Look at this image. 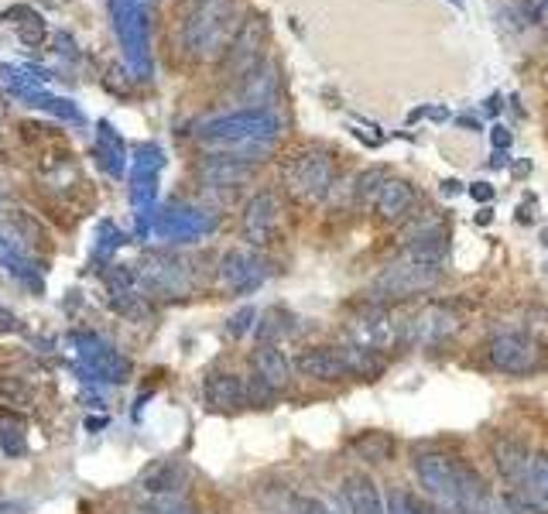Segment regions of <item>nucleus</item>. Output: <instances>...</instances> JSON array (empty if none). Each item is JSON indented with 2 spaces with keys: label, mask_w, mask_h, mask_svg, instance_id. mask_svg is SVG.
Listing matches in <instances>:
<instances>
[{
  "label": "nucleus",
  "mask_w": 548,
  "mask_h": 514,
  "mask_svg": "<svg viewBox=\"0 0 548 514\" xmlns=\"http://www.w3.org/2000/svg\"><path fill=\"white\" fill-rule=\"evenodd\" d=\"M4 21L11 24V31L18 35V42L24 48H42L45 38H48V21L42 14L35 11V7L28 4H14L4 11Z\"/></svg>",
  "instance_id": "26"
},
{
  "label": "nucleus",
  "mask_w": 548,
  "mask_h": 514,
  "mask_svg": "<svg viewBox=\"0 0 548 514\" xmlns=\"http://www.w3.org/2000/svg\"><path fill=\"white\" fill-rule=\"evenodd\" d=\"M21 323H18V316L14 312H7L4 305H0V333H18Z\"/></svg>",
  "instance_id": "43"
},
{
  "label": "nucleus",
  "mask_w": 548,
  "mask_h": 514,
  "mask_svg": "<svg viewBox=\"0 0 548 514\" xmlns=\"http://www.w3.org/2000/svg\"><path fill=\"white\" fill-rule=\"evenodd\" d=\"M254 172H257V162L230 155V151H209V155L199 158V165H196V175L209 189H227V186L237 189V186H244V182H251Z\"/></svg>",
  "instance_id": "16"
},
{
  "label": "nucleus",
  "mask_w": 548,
  "mask_h": 514,
  "mask_svg": "<svg viewBox=\"0 0 548 514\" xmlns=\"http://www.w3.org/2000/svg\"><path fill=\"white\" fill-rule=\"evenodd\" d=\"M343 501L350 514H388V504H384L381 491H377V484L367 477V473H350V477H343Z\"/></svg>",
  "instance_id": "23"
},
{
  "label": "nucleus",
  "mask_w": 548,
  "mask_h": 514,
  "mask_svg": "<svg viewBox=\"0 0 548 514\" xmlns=\"http://www.w3.org/2000/svg\"><path fill=\"white\" fill-rule=\"evenodd\" d=\"M278 131L281 124L271 110H237V114L206 120L196 131V141L206 144V148H220L230 151V155L261 162L264 151H271Z\"/></svg>",
  "instance_id": "3"
},
{
  "label": "nucleus",
  "mask_w": 548,
  "mask_h": 514,
  "mask_svg": "<svg viewBox=\"0 0 548 514\" xmlns=\"http://www.w3.org/2000/svg\"><path fill=\"white\" fill-rule=\"evenodd\" d=\"M346 343L374 350L384 357V353L398 347H408V319H398L388 305L370 302L367 309L350 316V323H346Z\"/></svg>",
  "instance_id": "6"
},
{
  "label": "nucleus",
  "mask_w": 548,
  "mask_h": 514,
  "mask_svg": "<svg viewBox=\"0 0 548 514\" xmlns=\"http://www.w3.org/2000/svg\"><path fill=\"white\" fill-rule=\"evenodd\" d=\"M220 288L230 295H247L254 288H261V281L268 278V264L251 251H227L220 257V268H216Z\"/></svg>",
  "instance_id": "15"
},
{
  "label": "nucleus",
  "mask_w": 548,
  "mask_h": 514,
  "mask_svg": "<svg viewBox=\"0 0 548 514\" xmlns=\"http://www.w3.org/2000/svg\"><path fill=\"white\" fill-rule=\"evenodd\" d=\"M542 7H545V11H548V0H542Z\"/></svg>",
  "instance_id": "53"
},
{
  "label": "nucleus",
  "mask_w": 548,
  "mask_h": 514,
  "mask_svg": "<svg viewBox=\"0 0 548 514\" xmlns=\"http://www.w3.org/2000/svg\"><path fill=\"white\" fill-rule=\"evenodd\" d=\"M72 347H76V371L86 381H100V384H127L134 374V364L127 353H120L117 347L103 343L93 333H72Z\"/></svg>",
  "instance_id": "9"
},
{
  "label": "nucleus",
  "mask_w": 548,
  "mask_h": 514,
  "mask_svg": "<svg viewBox=\"0 0 548 514\" xmlns=\"http://www.w3.org/2000/svg\"><path fill=\"white\" fill-rule=\"evenodd\" d=\"M456 127H466V131H483V127L473 117H456Z\"/></svg>",
  "instance_id": "46"
},
{
  "label": "nucleus",
  "mask_w": 548,
  "mask_h": 514,
  "mask_svg": "<svg viewBox=\"0 0 548 514\" xmlns=\"http://www.w3.org/2000/svg\"><path fill=\"white\" fill-rule=\"evenodd\" d=\"M24 501H0V514H24Z\"/></svg>",
  "instance_id": "44"
},
{
  "label": "nucleus",
  "mask_w": 548,
  "mask_h": 514,
  "mask_svg": "<svg viewBox=\"0 0 548 514\" xmlns=\"http://www.w3.org/2000/svg\"><path fill=\"white\" fill-rule=\"evenodd\" d=\"M415 206H418V192L408 179H388L374 199L377 216L388 223H405Z\"/></svg>",
  "instance_id": "22"
},
{
  "label": "nucleus",
  "mask_w": 548,
  "mask_h": 514,
  "mask_svg": "<svg viewBox=\"0 0 548 514\" xmlns=\"http://www.w3.org/2000/svg\"><path fill=\"white\" fill-rule=\"evenodd\" d=\"M518 491H528L548 511V456H535V467H531V473H528V484L518 487Z\"/></svg>",
  "instance_id": "36"
},
{
  "label": "nucleus",
  "mask_w": 548,
  "mask_h": 514,
  "mask_svg": "<svg viewBox=\"0 0 548 514\" xmlns=\"http://www.w3.org/2000/svg\"><path fill=\"white\" fill-rule=\"evenodd\" d=\"M446 254H449V234H446V227H435V230H429V234L408 240V247H405L408 261L429 264V268H442Z\"/></svg>",
  "instance_id": "29"
},
{
  "label": "nucleus",
  "mask_w": 548,
  "mask_h": 514,
  "mask_svg": "<svg viewBox=\"0 0 548 514\" xmlns=\"http://www.w3.org/2000/svg\"><path fill=\"white\" fill-rule=\"evenodd\" d=\"M203 401L213 412H237L247 405V384L230 371H213L203 381Z\"/></svg>",
  "instance_id": "20"
},
{
  "label": "nucleus",
  "mask_w": 548,
  "mask_h": 514,
  "mask_svg": "<svg viewBox=\"0 0 548 514\" xmlns=\"http://www.w3.org/2000/svg\"><path fill=\"white\" fill-rule=\"evenodd\" d=\"M196 4H199V0H196Z\"/></svg>",
  "instance_id": "54"
},
{
  "label": "nucleus",
  "mask_w": 548,
  "mask_h": 514,
  "mask_svg": "<svg viewBox=\"0 0 548 514\" xmlns=\"http://www.w3.org/2000/svg\"><path fill=\"white\" fill-rule=\"evenodd\" d=\"M384 504H388V514H442V511H435V508H425L418 497H411L405 491H394Z\"/></svg>",
  "instance_id": "38"
},
{
  "label": "nucleus",
  "mask_w": 548,
  "mask_h": 514,
  "mask_svg": "<svg viewBox=\"0 0 548 514\" xmlns=\"http://www.w3.org/2000/svg\"><path fill=\"white\" fill-rule=\"evenodd\" d=\"M415 477L425 487V494L439 504L442 514H497L494 497L487 491V480L466 460L449 453H418Z\"/></svg>",
  "instance_id": "1"
},
{
  "label": "nucleus",
  "mask_w": 548,
  "mask_h": 514,
  "mask_svg": "<svg viewBox=\"0 0 548 514\" xmlns=\"http://www.w3.org/2000/svg\"><path fill=\"white\" fill-rule=\"evenodd\" d=\"M21 103H28L31 110H45V114H52V117H59L62 124H86V117H83V110L76 107V103L69 100V96H55V93H48L45 86L42 90H35V93H28Z\"/></svg>",
  "instance_id": "32"
},
{
  "label": "nucleus",
  "mask_w": 548,
  "mask_h": 514,
  "mask_svg": "<svg viewBox=\"0 0 548 514\" xmlns=\"http://www.w3.org/2000/svg\"><path fill=\"white\" fill-rule=\"evenodd\" d=\"M274 398H278V391L268 388V384H264L261 377H251V381H247V405L268 408Z\"/></svg>",
  "instance_id": "39"
},
{
  "label": "nucleus",
  "mask_w": 548,
  "mask_h": 514,
  "mask_svg": "<svg viewBox=\"0 0 548 514\" xmlns=\"http://www.w3.org/2000/svg\"><path fill=\"white\" fill-rule=\"evenodd\" d=\"M0 449H4L11 460H21L28 453V419L18 408H0Z\"/></svg>",
  "instance_id": "30"
},
{
  "label": "nucleus",
  "mask_w": 548,
  "mask_h": 514,
  "mask_svg": "<svg viewBox=\"0 0 548 514\" xmlns=\"http://www.w3.org/2000/svg\"><path fill=\"white\" fill-rule=\"evenodd\" d=\"M0 76H4V86L14 96H18V100H24L28 93H35V90H42V86H45L42 79L31 76L28 66H7V62H4V66H0Z\"/></svg>",
  "instance_id": "35"
},
{
  "label": "nucleus",
  "mask_w": 548,
  "mask_h": 514,
  "mask_svg": "<svg viewBox=\"0 0 548 514\" xmlns=\"http://www.w3.org/2000/svg\"><path fill=\"white\" fill-rule=\"evenodd\" d=\"M350 449L367 463H388L394 456V439L388 432H360V436L350 443Z\"/></svg>",
  "instance_id": "33"
},
{
  "label": "nucleus",
  "mask_w": 548,
  "mask_h": 514,
  "mask_svg": "<svg viewBox=\"0 0 548 514\" xmlns=\"http://www.w3.org/2000/svg\"><path fill=\"white\" fill-rule=\"evenodd\" d=\"M439 278H442L439 268H429V264L401 257V261L388 264V268L374 278V285H370V302L391 305V302L415 299V295L432 292V288L439 285Z\"/></svg>",
  "instance_id": "8"
},
{
  "label": "nucleus",
  "mask_w": 548,
  "mask_h": 514,
  "mask_svg": "<svg viewBox=\"0 0 548 514\" xmlns=\"http://www.w3.org/2000/svg\"><path fill=\"white\" fill-rule=\"evenodd\" d=\"M490 141H494V151H507V148H511V131H507V127H501V124H497L494 127V131H490Z\"/></svg>",
  "instance_id": "41"
},
{
  "label": "nucleus",
  "mask_w": 548,
  "mask_h": 514,
  "mask_svg": "<svg viewBox=\"0 0 548 514\" xmlns=\"http://www.w3.org/2000/svg\"><path fill=\"white\" fill-rule=\"evenodd\" d=\"M0 210H4V196H0Z\"/></svg>",
  "instance_id": "52"
},
{
  "label": "nucleus",
  "mask_w": 548,
  "mask_h": 514,
  "mask_svg": "<svg viewBox=\"0 0 548 514\" xmlns=\"http://www.w3.org/2000/svg\"><path fill=\"white\" fill-rule=\"evenodd\" d=\"M490 460H494L504 484H511V491L525 487L528 473L535 467V453H531L518 436H497L494 443H490Z\"/></svg>",
  "instance_id": "18"
},
{
  "label": "nucleus",
  "mask_w": 548,
  "mask_h": 514,
  "mask_svg": "<svg viewBox=\"0 0 548 514\" xmlns=\"http://www.w3.org/2000/svg\"><path fill=\"white\" fill-rule=\"evenodd\" d=\"M302 514H329V511L322 508L319 501H305V504H302Z\"/></svg>",
  "instance_id": "47"
},
{
  "label": "nucleus",
  "mask_w": 548,
  "mask_h": 514,
  "mask_svg": "<svg viewBox=\"0 0 548 514\" xmlns=\"http://www.w3.org/2000/svg\"><path fill=\"white\" fill-rule=\"evenodd\" d=\"M141 288L148 292V299H185L196 288V271L192 264L179 254L168 251H148L141 257L137 268Z\"/></svg>",
  "instance_id": "7"
},
{
  "label": "nucleus",
  "mask_w": 548,
  "mask_h": 514,
  "mask_svg": "<svg viewBox=\"0 0 548 514\" xmlns=\"http://www.w3.org/2000/svg\"><path fill=\"white\" fill-rule=\"evenodd\" d=\"M251 364H254V377H261L274 391H285L288 384H292V360L274 347V343H261V347L254 350Z\"/></svg>",
  "instance_id": "24"
},
{
  "label": "nucleus",
  "mask_w": 548,
  "mask_h": 514,
  "mask_svg": "<svg viewBox=\"0 0 548 514\" xmlns=\"http://www.w3.org/2000/svg\"><path fill=\"white\" fill-rule=\"evenodd\" d=\"M281 186L298 203H322L336 186V162L326 148H302L281 165Z\"/></svg>",
  "instance_id": "4"
},
{
  "label": "nucleus",
  "mask_w": 548,
  "mask_h": 514,
  "mask_svg": "<svg viewBox=\"0 0 548 514\" xmlns=\"http://www.w3.org/2000/svg\"><path fill=\"white\" fill-rule=\"evenodd\" d=\"M490 220H494V210H490V206H487V210H480V213H477V223H480V227H483V223H490Z\"/></svg>",
  "instance_id": "49"
},
{
  "label": "nucleus",
  "mask_w": 548,
  "mask_h": 514,
  "mask_svg": "<svg viewBox=\"0 0 548 514\" xmlns=\"http://www.w3.org/2000/svg\"><path fill=\"white\" fill-rule=\"evenodd\" d=\"M124 244H127L124 230H117V223H114V220H103L100 227H96L93 264H110V261H114V254H117Z\"/></svg>",
  "instance_id": "34"
},
{
  "label": "nucleus",
  "mask_w": 548,
  "mask_h": 514,
  "mask_svg": "<svg viewBox=\"0 0 548 514\" xmlns=\"http://www.w3.org/2000/svg\"><path fill=\"white\" fill-rule=\"evenodd\" d=\"M237 0H199L182 18L179 45L189 62H220L240 31Z\"/></svg>",
  "instance_id": "2"
},
{
  "label": "nucleus",
  "mask_w": 548,
  "mask_h": 514,
  "mask_svg": "<svg viewBox=\"0 0 548 514\" xmlns=\"http://www.w3.org/2000/svg\"><path fill=\"white\" fill-rule=\"evenodd\" d=\"M0 268H4L14 281H21L24 288H31V292H38V295L45 292V278L35 271V261H31L7 234H0Z\"/></svg>",
  "instance_id": "25"
},
{
  "label": "nucleus",
  "mask_w": 548,
  "mask_h": 514,
  "mask_svg": "<svg viewBox=\"0 0 548 514\" xmlns=\"http://www.w3.org/2000/svg\"><path fill=\"white\" fill-rule=\"evenodd\" d=\"M93 162L110 175V179H124L127 172V144L114 131L110 120H96V141H93Z\"/></svg>",
  "instance_id": "21"
},
{
  "label": "nucleus",
  "mask_w": 548,
  "mask_h": 514,
  "mask_svg": "<svg viewBox=\"0 0 548 514\" xmlns=\"http://www.w3.org/2000/svg\"><path fill=\"white\" fill-rule=\"evenodd\" d=\"M264 42H268V24L264 18H247L240 24L237 38L223 55V76L230 79H244L247 72H254L264 62Z\"/></svg>",
  "instance_id": "13"
},
{
  "label": "nucleus",
  "mask_w": 548,
  "mask_h": 514,
  "mask_svg": "<svg viewBox=\"0 0 548 514\" xmlns=\"http://www.w3.org/2000/svg\"><path fill=\"white\" fill-rule=\"evenodd\" d=\"M216 216L199 210V206H185V203H168L161 206L151 220V234L165 244H189V240H203L206 234H213Z\"/></svg>",
  "instance_id": "11"
},
{
  "label": "nucleus",
  "mask_w": 548,
  "mask_h": 514,
  "mask_svg": "<svg viewBox=\"0 0 548 514\" xmlns=\"http://www.w3.org/2000/svg\"><path fill=\"white\" fill-rule=\"evenodd\" d=\"M384 182H388L384 168H367V172L357 179V199H360V203H370V206H374V199H377V192H381Z\"/></svg>",
  "instance_id": "37"
},
{
  "label": "nucleus",
  "mask_w": 548,
  "mask_h": 514,
  "mask_svg": "<svg viewBox=\"0 0 548 514\" xmlns=\"http://www.w3.org/2000/svg\"><path fill=\"white\" fill-rule=\"evenodd\" d=\"M487 360L494 371L511 374V377H525L535 374L542 367V347L535 340H528L525 333H501L490 340Z\"/></svg>",
  "instance_id": "12"
},
{
  "label": "nucleus",
  "mask_w": 548,
  "mask_h": 514,
  "mask_svg": "<svg viewBox=\"0 0 548 514\" xmlns=\"http://www.w3.org/2000/svg\"><path fill=\"white\" fill-rule=\"evenodd\" d=\"M240 230L251 247H268L281 230V199L271 189L254 192L240 216Z\"/></svg>",
  "instance_id": "14"
},
{
  "label": "nucleus",
  "mask_w": 548,
  "mask_h": 514,
  "mask_svg": "<svg viewBox=\"0 0 548 514\" xmlns=\"http://www.w3.org/2000/svg\"><path fill=\"white\" fill-rule=\"evenodd\" d=\"M274 93H278V76H274L271 62H261L254 72L240 79V100L251 103L247 110H264L274 100Z\"/></svg>",
  "instance_id": "27"
},
{
  "label": "nucleus",
  "mask_w": 548,
  "mask_h": 514,
  "mask_svg": "<svg viewBox=\"0 0 548 514\" xmlns=\"http://www.w3.org/2000/svg\"><path fill=\"white\" fill-rule=\"evenodd\" d=\"M298 374L302 377H312V381H322V384H336V381H346L353 374L350 360H346L343 347H312V350H302L295 360Z\"/></svg>",
  "instance_id": "19"
},
{
  "label": "nucleus",
  "mask_w": 548,
  "mask_h": 514,
  "mask_svg": "<svg viewBox=\"0 0 548 514\" xmlns=\"http://www.w3.org/2000/svg\"><path fill=\"white\" fill-rule=\"evenodd\" d=\"M110 21H114L120 52L131 66L134 79H151V21L141 0H110Z\"/></svg>",
  "instance_id": "5"
},
{
  "label": "nucleus",
  "mask_w": 548,
  "mask_h": 514,
  "mask_svg": "<svg viewBox=\"0 0 548 514\" xmlns=\"http://www.w3.org/2000/svg\"><path fill=\"white\" fill-rule=\"evenodd\" d=\"M497 110H501V96H497V93H494V96H490V100H487V114H490V117H494V114H497Z\"/></svg>",
  "instance_id": "48"
},
{
  "label": "nucleus",
  "mask_w": 548,
  "mask_h": 514,
  "mask_svg": "<svg viewBox=\"0 0 548 514\" xmlns=\"http://www.w3.org/2000/svg\"><path fill=\"white\" fill-rule=\"evenodd\" d=\"M453 4H456V7H463V0H453Z\"/></svg>",
  "instance_id": "51"
},
{
  "label": "nucleus",
  "mask_w": 548,
  "mask_h": 514,
  "mask_svg": "<svg viewBox=\"0 0 548 514\" xmlns=\"http://www.w3.org/2000/svg\"><path fill=\"white\" fill-rule=\"evenodd\" d=\"M185 484L182 460H155L141 473V487L151 494H175Z\"/></svg>",
  "instance_id": "31"
},
{
  "label": "nucleus",
  "mask_w": 548,
  "mask_h": 514,
  "mask_svg": "<svg viewBox=\"0 0 548 514\" xmlns=\"http://www.w3.org/2000/svg\"><path fill=\"white\" fill-rule=\"evenodd\" d=\"M4 117H7V96L0 93V120H4Z\"/></svg>",
  "instance_id": "50"
},
{
  "label": "nucleus",
  "mask_w": 548,
  "mask_h": 514,
  "mask_svg": "<svg viewBox=\"0 0 548 514\" xmlns=\"http://www.w3.org/2000/svg\"><path fill=\"white\" fill-rule=\"evenodd\" d=\"M165 168V151L158 144H141L134 151L131 168V206L137 213V237L151 234V220H155V196H158V175Z\"/></svg>",
  "instance_id": "10"
},
{
  "label": "nucleus",
  "mask_w": 548,
  "mask_h": 514,
  "mask_svg": "<svg viewBox=\"0 0 548 514\" xmlns=\"http://www.w3.org/2000/svg\"><path fill=\"white\" fill-rule=\"evenodd\" d=\"M459 329V316L449 305L432 302L408 319V347H439Z\"/></svg>",
  "instance_id": "17"
},
{
  "label": "nucleus",
  "mask_w": 548,
  "mask_h": 514,
  "mask_svg": "<svg viewBox=\"0 0 548 514\" xmlns=\"http://www.w3.org/2000/svg\"><path fill=\"white\" fill-rule=\"evenodd\" d=\"M254 319H257V309H254V305H244V309L233 312V316H230L227 333L230 336H244L247 329H254Z\"/></svg>",
  "instance_id": "40"
},
{
  "label": "nucleus",
  "mask_w": 548,
  "mask_h": 514,
  "mask_svg": "<svg viewBox=\"0 0 548 514\" xmlns=\"http://www.w3.org/2000/svg\"><path fill=\"white\" fill-rule=\"evenodd\" d=\"M45 377L38 371H18V367H4L0 371V395H4L11 405H28V401L38 398V388H42Z\"/></svg>",
  "instance_id": "28"
},
{
  "label": "nucleus",
  "mask_w": 548,
  "mask_h": 514,
  "mask_svg": "<svg viewBox=\"0 0 548 514\" xmlns=\"http://www.w3.org/2000/svg\"><path fill=\"white\" fill-rule=\"evenodd\" d=\"M470 196L477 199V203H494V186H490V182H473Z\"/></svg>",
  "instance_id": "42"
},
{
  "label": "nucleus",
  "mask_w": 548,
  "mask_h": 514,
  "mask_svg": "<svg viewBox=\"0 0 548 514\" xmlns=\"http://www.w3.org/2000/svg\"><path fill=\"white\" fill-rule=\"evenodd\" d=\"M459 192H463V182H459V179L442 182V196H459Z\"/></svg>",
  "instance_id": "45"
}]
</instances>
